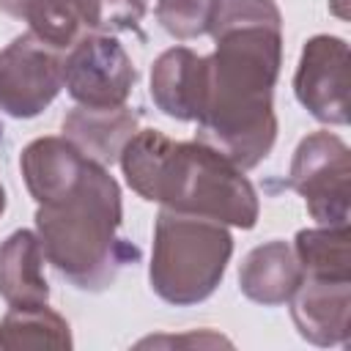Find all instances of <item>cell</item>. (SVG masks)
Listing matches in <instances>:
<instances>
[{"label": "cell", "instance_id": "obj_1", "mask_svg": "<svg viewBox=\"0 0 351 351\" xmlns=\"http://www.w3.org/2000/svg\"><path fill=\"white\" fill-rule=\"evenodd\" d=\"M206 58V104L197 140L241 170L269 156L277 140L271 88L282 63V16L274 0H222Z\"/></svg>", "mask_w": 351, "mask_h": 351}, {"label": "cell", "instance_id": "obj_2", "mask_svg": "<svg viewBox=\"0 0 351 351\" xmlns=\"http://www.w3.org/2000/svg\"><path fill=\"white\" fill-rule=\"evenodd\" d=\"M118 162L129 186L165 208L233 228H252L258 219V195L244 170L200 140L178 143L156 129H137Z\"/></svg>", "mask_w": 351, "mask_h": 351}, {"label": "cell", "instance_id": "obj_3", "mask_svg": "<svg viewBox=\"0 0 351 351\" xmlns=\"http://www.w3.org/2000/svg\"><path fill=\"white\" fill-rule=\"evenodd\" d=\"M121 217L118 181L104 165L88 162L69 186L38 203L36 236L44 258L66 280L85 291H101L129 261H137V247L118 236Z\"/></svg>", "mask_w": 351, "mask_h": 351}, {"label": "cell", "instance_id": "obj_4", "mask_svg": "<svg viewBox=\"0 0 351 351\" xmlns=\"http://www.w3.org/2000/svg\"><path fill=\"white\" fill-rule=\"evenodd\" d=\"M233 252L228 228L217 219L165 208L154 228L151 288L170 304H195L214 293Z\"/></svg>", "mask_w": 351, "mask_h": 351}, {"label": "cell", "instance_id": "obj_5", "mask_svg": "<svg viewBox=\"0 0 351 351\" xmlns=\"http://www.w3.org/2000/svg\"><path fill=\"white\" fill-rule=\"evenodd\" d=\"M288 186L304 197L310 217L321 225L348 222L351 156L348 145L332 132L307 134L291 159Z\"/></svg>", "mask_w": 351, "mask_h": 351}, {"label": "cell", "instance_id": "obj_6", "mask_svg": "<svg viewBox=\"0 0 351 351\" xmlns=\"http://www.w3.org/2000/svg\"><path fill=\"white\" fill-rule=\"evenodd\" d=\"M63 88L60 49L36 33L16 36L0 49V110L11 118H33L47 110Z\"/></svg>", "mask_w": 351, "mask_h": 351}, {"label": "cell", "instance_id": "obj_7", "mask_svg": "<svg viewBox=\"0 0 351 351\" xmlns=\"http://www.w3.org/2000/svg\"><path fill=\"white\" fill-rule=\"evenodd\" d=\"M63 85L85 107H121L134 88V66L115 36H80L63 58Z\"/></svg>", "mask_w": 351, "mask_h": 351}, {"label": "cell", "instance_id": "obj_8", "mask_svg": "<svg viewBox=\"0 0 351 351\" xmlns=\"http://www.w3.org/2000/svg\"><path fill=\"white\" fill-rule=\"evenodd\" d=\"M348 44L337 36H313L299 58L293 90L304 110L324 123H348L351 77Z\"/></svg>", "mask_w": 351, "mask_h": 351}, {"label": "cell", "instance_id": "obj_9", "mask_svg": "<svg viewBox=\"0 0 351 351\" xmlns=\"http://www.w3.org/2000/svg\"><path fill=\"white\" fill-rule=\"evenodd\" d=\"M288 302L293 324L304 340L315 346H335L348 340L351 280L302 274V282Z\"/></svg>", "mask_w": 351, "mask_h": 351}, {"label": "cell", "instance_id": "obj_10", "mask_svg": "<svg viewBox=\"0 0 351 351\" xmlns=\"http://www.w3.org/2000/svg\"><path fill=\"white\" fill-rule=\"evenodd\" d=\"M208 66L186 47L162 52L151 69V96L156 107L178 121H197L206 104Z\"/></svg>", "mask_w": 351, "mask_h": 351}, {"label": "cell", "instance_id": "obj_11", "mask_svg": "<svg viewBox=\"0 0 351 351\" xmlns=\"http://www.w3.org/2000/svg\"><path fill=\"white\" fill-rule=\"evenodd\" d=\"M134 132H137V115L126 104L121 107L77 104L63 118V137L74 143L88 159L104 167L121 159V151Z\"/></svg>", "mask_w": 351, "mask_h": 351}, {"label": "cell", "instance_id": "obj_12", "mask_svg": "<svg viewBox=\"0 0 351 351\" xmlns=\"http://www.w3.org/2000/svg\"><path fill=\"white\" fill-rule=\"evenodd\" d=\"M302 263L291 244L266 241L247 252L239 269V288L258 304H282L302 282Z\"/></svg>", "mask_w": 351, "mask_h": 351}, {"label": "cell", "instance_id": "obj_13", "mask_svg": "<svg viewBox=\"0 0 351 351\" xmlns=\"http://www.w3.org/2000/svg\"><path fill=\"white\" fill-rule=\"evenodd\" d=\"M0 296L11 307L47 304L49 285L44 277V250L36 233L16 230L0 244Z\"/></svg>", "mask_w": 351, "mask_h": 351}, {"label": "cell", "instance_id": "obj_14", "mask_svg": "<svg viewBox=\"0 0 351 351\" xmlns=\"http://www.w3.org/2000/svg\"><path fill=\"white\" fill-rule=\"evenodd\" d=\"M0 348H71L69 324L47 304L11 307L0 318Z\"/></svg>", "mask_w": 351, "mask_h": 351}, {"label": "cell", "instance_id": "obj_15", "mask_svg": "<svg viewBox=\"0 0 351 351\" xmlns=\"http://www.w3.org/2000/svg\"><path fill=\"white\" fill-rule=\"evenodd\" d=\"M0 11L25 19L41 41L69 49L82 36L80 0H0Z\"/></svg>", "mask_w": 351, "mask_h": 351}, {"label": "cell", "instance_id": "obj_16", "mask_svg": "<svg viewBox=\"0 0 351 351\" xmlns=\"http://www.w3.org/2000/svg\"><path fill=\"white\" fill-rule=\"evenodd\" d=\"M293 252H296L304 274L351 280V230H348V222L299 230L296 241H293Z\"/></svg>", "mask_w": 351, "mask_h": 351}, {"label": "cell", "instance_id": "obj_17", "mask_svg": "<svg viewBox=\"0 0 351 351\" xmlns=\"http://www.w3.org/2000/svg\"><path fill=\"white\" fill-rule=\"evenodd\" d=\"M222 0H156L159 25L176 38H197L211 33Z\"/></svg>", "mask_w": 351, "mask_h": 351}, {"label": "cell", "instance_id": "obj_18", "mask_svg": "<svg viewBox=\"0 0 351 351\" xmlns=\"http://www.w3.org/2000/svg\"><path fill=\"white\" fill-rule=\"evenodd\" d=\"M80 16L85 30L121 33L140 27L145 16V0H80Z\"/></svg>", "mask_w": 351, "mask_h": 351}, {"label": "cell", "instance_id": "obj_19", "mask_svg": "<svg viewBox=\"0 0 351 351\" xmlns=\"http://www.w3.org/2000/svg\"><path fill=\"white\" fill-rule=\"evenodd\" d=\"M3 208H5V192H3V186H0V214H3Z\"/></svg>", "mask_w": 351, "mask_h": 351}]
</instances>
